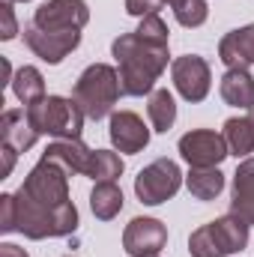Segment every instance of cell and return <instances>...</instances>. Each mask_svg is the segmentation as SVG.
Here are the masks:
<instances>
[{
    "instance_id": "cell-1",
    "label": "cell",
    "mask_w": 254,
    "mask_h": 257,
    "mask_svg": "<svg viewBox=\"0 0 254 257\" xmlns=\"http://www.w3.org/2000/svg\"><path fill=\"white\" fill-rule=\"evenodd\" d=\"M111 54L117 60L123 96H150L156 90V81L171 63L168 45L147 42L138 33H120L111 42Z\"/></svg>"
},
{
    "instance_id": "cell-2",
    "label": "cell",
    "mask_w": 254,
    "mask_h": 257,
    "mask_svg": "<svg viewBox=\"0 0 254 257\" xmlns=\"http://www.w3.org/2000/svg\"><path fill=\"white\" fill-rule=\"evenodd\" d=\"M15 212H18V233L27 239H54L78 230V206L69 200L63 206H42L24 189L15 192Z\"/></svg>"
},
{
    "instance_id": "cell-3",
    "label": "cell",
    "mask_w": 254,
    "mask_h": 257,
    "mask_svg": "<svg viewBox=\"0 0 254 257\" xmlns=\"http://www.w3.org/2000/svg\"><path fill=\"white\" fill-rule=\"evenodd\" d=\"M120 96H123L120 72L108 63L87 66V69L78 75L75 87H72V99L78 102V108H81L84 117H90V120H105V117H111Z\"/></svg>"
},
{
    "instance_id": "cell-4",
    "label": "cell",
    "mask_w": 254,
    "mask_h": 257,
    "mask_svg": "<svg viewBox=\"0 0 254 257\" xmlns=\"http://www.w3.org/2000/svg\"><path fill=\"white\" fill-rule=\"evenodd\" d=\"M27 117L39 135H48L54 141H72L81 138L84 128V111L69 96H45L36 105L27 108Z\"/></svg>"
},
{
    "instance_id": "cell-5",
    "label": "cell",
    "mask_w": 254,
    "mask_h": 257,
    "mask_svg": "<svg viewBox=\"0 0 254 257\" xmlns=\"http://www.w3.org/2000/svg\"><path fill=\"white\" fill-rule=\"evenodd\" d=\"M186 177L174 159H156L135 177V194L144 206H162L183 189Z\"/></svg>"
},
{
    "instance_id": "cell-6",
    "label": "cell",
    "mask_w": 254,
    "mask_h": 257,
    "mask_svg": "<svg viewBox=\"0 0 254 257\" xmlns=\"http://www.w3.org/2000/svg\"><path fill=\"white\" fill-rule=\"evenodd\" d=\"M21 189L42 206H63V203H69V174L60 165L39 159L30 168V174L24 177Z\"/></svg>"
},
{
    "instance_id": "cell-7",
    "label": "cell",
    "mask_w": 254,
    "mask_h": 257,
    "mask_svg": "<svg viewBox=\"0 0 254 257\" xmlns=\"http://www.w3.org/2000/svg\"><path fill=\"white\" fill-rule=\"evenodd\" d=\"M180 156L189 168H218L230 150H227V141L221 132H212V128H191L180 138Z\"/></svg>"
},
{
    "instance_id": "cell-8",
    "label": "cell",
    "mask_w": 254,
    "mask_h": 257,
    "mask_svg": "<svg viewBox=\"0 0 254 257\" xmlns=\"http://www.w3.org/2000/svg\"><path fill=\"white\" fill-rule=\"evenodd\" d=\"M171 81L186 102L197 105L212 90V69L200 54H183L171 63Z\"/></svg>"
},
{
    "instance_id": "cell-9",
    "label": "cell",
    "mask_w": 254,
    "mask_h": 257,
    "mask_svg": "<svg viewBox=\"0 0 254 257\" xmlns=\"http://www.w3.org/2000/svg\"><path fill=\"white\" fill-rule=\"evenodd\" d=\"M24 42L42 63L57 66L81 45V30H39V27L27 24Z\"/></svg>"
},
{
    "instance_id": "cell-10",
    "label": "cell",
    "mask_w": 254,
    "mask_h": 257,
    "mask_svg": "<svg viewBox=\"0 0 254 257\" xmlns=\"http://www.w3.org/2000/svg\"><path fill=\"white\" fill-rule=\"evenodd\" d=\"M90 21L87 0H45L33 12V27L39 30H84Z\"/></svg>"
},
{
    "instance_id": "cell-11",
    "label": "cell",
    "mask_w": 254,
    "mask_h": 257,
    "mask_svg": "<svg viewBox=\"0 0 254 257\" xmlns=\"http://www.w3.org/2000/svg\"><path fill=\"white\" fill-rule=\"evenodd\" d=\"M168 245V224L150 215L132 218L123 230V248L129 257H156Z\"/></svg>"
},
{
    "instance_id": "cell-12",
    "label": "cell",
    "mask_w": 254,
    "mask_h": 257,
    "mask_svg": "<svg viewBox=\"0 0 254 257\" xmlns=\"http://www.w3.org/2000/svg\"><path fill=\"white\" fill-rule=\"evenodd\" d=\"M150 132L135 111H114L111 120H108V138H111V147L123 156H135L141 150H147L150 144Z\"/></svg>"
},
{
    "instance_id": "cell-13",
    "label": "cell",
    "mask_w": 254,
    "mask_h": 257,
    "mask_svg": "<svg viewBox=\"0 0 254 257\" xmlns=\"http://www.w3.org/2000/svg\"><path fill=\"white\" fill-rule=\"evenodd\" d=\"M42 159L60 165L69 177H75V174L87 177V171H90V159H93V150H90L81 138H72V141H51V144L45 147Z\"/></svg>"
},
{
    "instance_id": "cell-14",
    "label": "cell",
    "mask_w": 254,
    "mask_h": 257,
    "mask_svg": "<svg viewBox=\"0 0 254 257\" xmlns=\"http://www.w3.org/2000/svg\"><path fill=\"white\" fill-rule=\"evenodd\" d=\"M230 212L254 227V159H242L230 183Z\"/></svg>"
},
{
    "instance_id": "cell-15",
    "label": "cell",
    "mask_w": 254,
    "mask_h": 257,
    "mask_svg": "<svg viewBox=\"0 0 254 257\" xmlns=\"http://www.w3.org/2000/svg\"><path fill=\"white\" fill-rule=\"evenodd\" d=\"M218 60L227 69H248V66H254V24L236 27V30L221 36Z\"/></svg>"
},
{
    "instance_id": "cell-16",
    "label": "cell",
    "mask_w": 254,
    "mask_h": 257,
    "mask_svg": "<svg viewBox=\"0 0 254 257\" xmlns=\"http://www.w3.org/2000/svg\"><path fill=\"white\" fill-rule=\"evenodd\" d=\"M0 138L15 153H27L42 135L33 128L30 117H27V108H9V111H3V120H0Z\"/></svg>"
},
{
    "instance_id": "cell-17",
    "label": "cell",
    "mask_w": 254,
    "mask_h": 257,
    "mask_svg": "<svg viewBox=\"0 0 254 257\" xmlns=\"http://www.w3.org/2000/svg\"><path fill=\"white\" fill-rule=\"evenodd\" d=\"M209 230H212V239H215L221 257L239 254V251L248 245V233H251V227H248L242 218H236L233 212H227V215L209 221Z\"/></svg>"
},
{
    "instance_id": "cell-18",
    "label": "cell",
    "mask_w": 254,
    "mask_h": 257,
    "mask_svg": "<svg viewBox=\"0 0 254 257\" xmlns=\"http://www.w3.org/2000/svg\"><path fill=\"white\" fill-rule=\"evenodd\" d=\"M218 93L224 105L239 108V111H254V75L248 69H227L221 75Z\"/></svg>"
},
{
    "instance_id": "cell-19",
    "label": "cell",
    "mask_w": 254,
    "mask_h": 257,
    "mask_svg": "<svg viewBox=\"0 0 254 257\" xmlns=\"http://www.w3.org/2000/svg\"><path fill=\"white\" fill-rule=\"evenodd\" d=\"M123 203H126L123 189L117 183H111V180L108 183H96L93 192H90V209H93V215L99 221H114L120 215Z\"/></svg>"
},
{
    "instance_id": "cell-20",
    "label": "cell",
    "mask_w": 254,
    "mask_h": 257,
    "mask_svg": "<svg viewBox=\"0 0 254 257\" xmlns=\"http://www.w3.org/2000/svg\"><path fill=\"white\" fill-rule=\"evenodd\" d=\"M221 135L227 141L230 156L248 159L254 153V117H230V120H224Z\"/></svg>"
},
{
    "instance_id": "cell-21",
    "label": "cell",
    "mask_w": 254,
    "mask_h": 257,
    "mask_svg": "<svg viewBox=\"0 0 254 257\" xmlns=\"http://www.w3.org/2000/svg\"><path fill=\"white\" fill-rule=\"evenodd\" d=\"M186 189L194 200H215L224 192V174L218 168H189Z\"/></svg>"
},
{
    "instance_id": "cell-22",
    "label": "cell",
    "mask_w": 254,
    "mask_h": 257,
    "mask_svg": "<svg viewBox=\"0 0 254 257\" xmlns=\"http://www.w3.org/2000/svg\"><path fill=\"white\" fill-rule=\"evenodd\" d=\"M12 93H15V99L24 105V108H30V105H36L39 99H45V78H42V72L36 69V66H21V69H15V78H12Z\"/></svg>"
},
{
    "instance_id": "cell-23",
    "label": "cell",
    "mask_w": 254,
    "mask_h": 257,
    "mask_svg": "<svg viewBox=\"0 0 254 257\" xmlns=\"http://www.w3.org/2000/svg\"><path fill=\"white\" fill-rule=\"evenodd\" d=\"M147 117H150V126L153 132H171L177 123V99L171 90H153L150 93V102H147Z\"/></svg>"
},
{
    "instance_id": "cell-24",
    "label": "cell",
    "mask_w": 254,
    "mask_h": 257,
    "mask_svg": "<svg viewBox=\"0 0 254 257\" xmlns=\"http://www.w3.org/2000/svg\"><path fill=\"white\" fill-rule=\"evenodd\" d=\"M126 171V162L117 150H93V159H90V171L87 177L93 183H117Z\"/></svg>"
},
{
    "instance_id": "cell-25",
    "label": "cell",
    "mask_w": 254,
    "mask_h": 257,
    "mask_svg": "<svg viewBox=\"0 0 254 257\" xmlns=\"http://www.w3.org/2000/svg\"><path fill=\"white\" fill-rule=\"evenodd\" d=\"M171 9H174V18H177L183 27H189V30L206 24V18H209L206 0H180V3H174Z\"/></svg>"
},
{
    "instance_id": "cell-26",
    "label": "cell",
    "mask_w": 254,
    "mask_h": 257,
    "mask_svg": "<svg viewBox=\"0 0 254 257\" xmlns=\"http://www.w3.org/2000/svg\"><path fill=\"white\" fill-rule=\"evenodd\" d=\"M135 33H138L141 39H147V42L171 45V30H168V24H165L162 15H147V18H141V24H138Z\"/></svg>"
},
{
    "instance_id": "cell-27",
    "label": "cell",
    "mask_w": 254,
    "mask_h": 257,
    "mask_svg": "<svg viewBox=\"0 0 254 257\" xmlns=\"http://www.w3.org/2000/svg\"><path fill=\"white\" fill-rule=\"evenodd\" d=\"M189 254L191 257H221L215 239H212V230L209 224H200L197 230H191L189 236Z\"/></svg>"
},
{
    "instance_id": "cell-28",
    "label": "cell",
    "mask_w": 254,
    "mask_h": 257,
    "mask_svg": "<svg viewBox=\"0 0 254 257\" xmlns=\"http://www.w3.org/2000/svg\"><path fill=\"white\" fill-rule=\"evenodd\" d=\"M18 230V212H15V192L0 194V233Z\"/></svg>"
},
{
    "instance_id": "cell-29",
    "label": "cell",
    "mask_w": 254,
    "mask_h": 257,
    "mask_svg": "<svg viewBox=\"0 0 254 257\" xmlns=\"http://www.w3.org/2000/svg\"><path fill=\"white\" fill-rule=\"evenodd\" d=\"M0 15H3V30H0V39L9 42L18 36V21H15V9H12V0H3L0 3Z\"/></svg>"
},
{
    "instance_id": "cell-30",
    "label": "cell",
    "mask_w": 254,
    "mask_h": 257,
    "mask_svg": "<svg viewBox=\"0 0 254 257\" xmlns=\"http://www.w3.org/2000/svg\"><path fill=\"white\" fill-rule=\"evenodd\" d=\"M165 6V0H126V12L135 18H147V15H159V9Z\"/></svg>"
},
{
    "instance_id": "cell-31",
    "label": "cell",
    "mask_w": 254,
    "mask_h": 257,
    "mask_svg": "<svg viewBox=\"0 0 254 257\" xmlns=\"http://www.w3.org/2000/svg\"><path fill=\"white\" fill-rule=\"evenodd\" d=\"M0 156H3V171H0V177H9V174H12V168H15V156H18V153H15L12 147H6V144H3Z\"/></svg>"
},
{
    "instance_id": "cell-32",
    "label": "cell",
    "mask_w": 254,
    "mask_h": 257,
    "mask_svg": "<svg viewBox=\"0 0 254 257\" xmlns=\"http://www.w3.org/2000/svg\"><path fill=\"white\" fill-rule=\"evenodd\" d=\"M0 257H30L21 245H15V242H3L0 245Z\"/></svg>"
},
{
    "instance_id": "cell-33",
    "label": "cell",
    "mask_w": 254,
    "mask_h": 257,
    "mask_svg": "<svg viewBox=\"0 0 254 257\" xmlns=\"http://www.w3.org/2000/svg\"><path fill=\"white\" fill-rule=\"evenodd\" d=\"M165 3H168V6H174V3H180V0H165Z\"/></svg>"
},
{
    "instance_id": "cell-34",
    "label": "cell",
    "mask_w": 254,
    "mask_h": 257,
    "mask_svg": "<svg viewBox=\"0 0 254 257\" xmlns=\"http://www.w3.org/2000/svg\"><path fill=\"white\" fill-rule=\"evenodd\" d=\"M12 3H27V0H12Z\"/></svg>"
},
{
    "instance_id": "cell-35",
    "label": "cell",
    "mask_w": 254,
    "mask_h": 257,
    "mask_svg": "<svg viewBox=\"0 0 254 257\" xmlns=\"http://www.w3.org/2000/svg\"><path fill=\"white\" fill-rule=\"evenodd\" d=\"M63 257H75V254H63Z\"/></svg>"
},
{
    "instance_id": "cell-36",
    "label": "cell",
    "mask_w": 254,
    "mask_h": 257,
    "mask_svg": "<svg viewBox=\"0 0 254 257\" xmlns=\"http://www.w3.org/2000/svg\"><path fill=\"white\" fill-rule=\"evenodd\" d=\"M156 257H159V254H156Z\"/></svg>"
},
{
    "instance_id": "cell-37",
    "label": "cell",
    "mask_w": 254,
    "mask_h": 257,
    "mask_svg": "<svg viewBox=\"0 0 254 257\" xmlns=\"http://www.w3.org/2000/svg\"><path fill=\"white\" fill-rule=\"evenodd\" d=\"M251 117H254V114H251Z\"/></svg>"
}]
</instances>
